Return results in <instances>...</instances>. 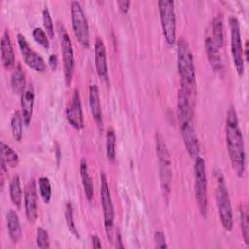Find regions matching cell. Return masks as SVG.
<instances>
[{
  "mask_svg": "<svg viewBox=\"0 0 249 249\" xmlns=\"http://www.w3.org/2000/svg\"><path fill=\"white\" fill-rule=\"evenodd\" d=\"M158 7L163 36L166 43L172 46L176 40V16L174 2L172 0H160L158 2Z\"/></svg>",
  "mask_w": 249,
  "mask_h": 249,
  "instance_id": "8992f818",
  "label": "cell"
},
{
  "mask_svg": "<svg viewBox=\"0 0 249 249\" xmlns=\"http://www.w3.org/2000/svg\"><path fill=\"white\" fill-rule=\"evenodd\" d=\"M38 186H39V192L42 199L44 200L45 203H49L52 196V188H51V183L49 178L45 176H41L38 179Z\"/></svg>",
  "mask_w": 249,
  "mask_h": 249,
  "instance_id": "f1b7e54d",
  "label": "cell"
},
{
  "mask_svg": "<svg viewBox=\"0 0 249 249\" xmlns=\"http://www.w3.org/2000/svg\"><path fill=\"white\" fill-rule=\"evenodd\" d=\"M64 215H65V221H66V225H67V228L69 230V231L75 235L76 237H79V232H78V230L75 226V223H74V218H73V207H72V204L71 202H67L65 204V212H64Z\"/></svg>",
  "mask_w": 249,
  "mask_h": 249,
  "instance_id": "f546056e",
  "label": "cell"
},
{
  "mask_svg": "<svg viewBox=\"0 0 249 249\" xmlns=\"http://www.w3.org/2000/svg\"><path fill=\"white\" fill-rule=\"evenodd\" d=\"M216 203L218 207L219 217L223 228L226 231H231L233 228V215L232 208L231 204V199L229 196V192L222 175L218 176L217 187L215 193Z\"/></svg>",
  "mask_w": 249,
  "mask_h": 249,
  "instance_id": "277c9868",
  "label": "cell"
},
{
  "mask_svg": "<svg viewBox=\"0 0 249 249\" xmlns=\"http://www.w3.org/2000/svg\"><path fill=\"white\" fill-rule=\"evenodd\" d=\"M71 21L76 39L84 48L89 47V30L84 10L78 1L71 2Z\"/></svg>",
  "mask_w": 249,
  "mask_h": 249,
  "instance_id": "9c48e42d",
  "label": "cell"
},
{
  "mask_svg": "<svg viewBox=\"0 0 249 249\" xmlns=\"http://www.w3.org/2000/svg\"><path fill=\"white\" fill-rule=\"evenodd\" d=\"M180 129L183 138L184 145L189 155L196 159L199 154V143L196 133L193 126V121H182L180 122Z\"/></svg>",
  "mask_w": 249,
  "mask_h": 249,
  "instance_id": "7c38bea8",
  "label": "cell"
},
{
  "mask_svg": "<svg viewBox=\"0 0 249 249\" xmlns=\"http://www.w3.org/2000/svg\"><path fill=\"white\" fill-rule=\"evenodd\" d=\"M32 36H33L34 41L37 44H39L41 47H43L46 50L49 49L50 42H49L48 34L41 27H35L32 31Z\"/></svg>",
  "mask_w": 249,
  "mask_h": 249,
  "instance_id": "4dcf8cb0",
  "label": "cell"
},
{
  "mask_svg": "<svg viewBox=\"0 0 249 249\" xmlns=\"http://www.w3.org/2000/svg\"><path fill=\"white\" fill-rule=\"evenodd\" d=\"M117 5H118L119 9L121 10V12L126 13L129 9L130 1H128V0H120V1H117Z\"/></svg>",
  "mask_w": 249,
  "mask_h": 249,
  "instance_id": "e575fe53",
  "label": "cell"
},
{
  "mask_svg": "<svg viewBox=\"0 0 249 249\" xmlns=\"http://www.w3.org/2000/svg\"><path fill=\"white\" fill-rule=\"evenodd\" d=\"M66 119L71 126H73L75 129L80 130L84 127L82 103L78 89H74L71 102L66 109Z\"/></svg>",
  "mask_w": 249,
  "mask_h": 249,
  "instance_id": "4fadbf2b",
  "label": "cell"
},
{
  "mask_svg": "<svg viewBox=\"0 0 249 249\" xmlns=\"http://www.w3.org/2000/svg\"><path fill=\"white\" fill-rule=\"evenodd\" d=\"M1 60L4 67L8 70L15 65V53L8 30L4 31L1 39Z\"/></svg>",
  "mask_w": 249,
  "mask_h": 249,
  "instance_id": "ac0fdd59",
  "label": "cell"
},
{
  "mask_svg": "<svg viewBox=\"0 0 249 249\" xmlns=\"http://www.w3.org/2000/svg\"><path fill=\"white\" fill-rule=\"evenodd\" d=\"M48 64L50 66V68L53 70V71H55L56 68H57V64H58V61H57V56L55 54H51L49 56V59H48Z\"/></svg>",
  "mask_w": 249,
  "mask_h": 249,
  "instance_id": "d590c367",
  "label": "cell"
},
{
  "mask_svg": "<svg viewBox=\"0 0 249 249\" xmlns=\"http://www.w3.org/2000/svg\"><path fill=\"white\" fill-rule=\"evenodd\" d=\"M24 208L27 220L35 223L38 218V195L36 184L33 180L29 181L24 192Z\"/></svg>",
  "mask_w": 249,
  "mask_h": 249,
  "instance_id": "5bb4252c",
  "label": "cell"
},
{
  "mask_svg": "<svg viewBox=\"0 0 249 249\" xmlns=\"http://www.w3.org/2000/svg\"><path fill=\"white\" fill-rule=\"evenodd\" d=\"M106 156L110 161L116 159V134L113 129H109L106 133Z\"/></svg>",
  "mask_w": 249,
  "mask_h": 249,
  "instance_id": "83f0119b",
  "label": "cell"
},
{
  "mask_svg": "<svg viewBox=\"0 0 249 249\" xmlns=\"http://www.w3.org/2000/svg\"><path fill=\"white\" fill-rule=\"evenodd\" d=\"M10 198L12 203L19 209L22 202V189L20 185V178L18 175H15L10 182Z\"/></svg>",
  "mask_w": 249,
  "mask_h": 249,
  "instance_id": "603a6c76",
  "label": "cell"
},
{
  "mask_svg": "<svg viewBox=\"0 0 249 249\" xmlns=\"http://www.w3.org/2000/svg\"><path fill=\"white\" fill-rule=\"evenodd\" d=\"M42 16H43V24H44L46 33L51 39H53L54 37V27H53V22L50 11L48 10L47 7L43 9Z\"/></svg>",
  "mask_w": 249,
  "mask_h": 249,
  "instance_id": "1f68e13d",
  "label": "cell"
},
{
  "mask_svg": "<svg viewBox=\"0 0 249 249\" xmlns=\"http://www.w3.org/2000/svg\"><path fill=\"white\" fill-rule=\"evenodd\" d=\"M59 34H60V46H61L62 62H63V74H64L65 83L67 86H69L72 82L74 67H75L74 50H73V45H72L70 36L63 25H59Z\"/></svg>",
  "mask_w": 249,
  "mask_h": 249,
  "instance_id": "30bf717a",
  "label": "cell"
},
{
  "mask_svg": "<svg viewBox=\"0 0 249 249\" xmlns=\"http://www.w3.org/2000/svg\"><path fill=\"white\" fill-rule=\"evenodd\" d=\"M195 195L200 215L205 218L207 213V178L205 161L201 157L195 159Z\"/></svg>",
  "mask_w": 249,
  "mask_h": 249,
  "instance_id": "3957f363",
  "label": "cell"
},
{
  "mask_svg": "<svg viewBox=\"0 0 249 249\" xmlns=\"http://www.w3.org/2000/svg\"><path fill=\"white\" fill-rule=\"evenodd\" d=\"M0 150H1V160L5 162L7 166L16 167L18 164L19 159L18 154L3 141H1Z\"/></svg>",
  "mask_w": 249,
  "mask_h": 249,
  "instance_id": "d4e9b609",
  "label": "cell"
},
{
  "mask_svg": "<svg viewBox=\"0 0 249 249\" xmlns=\"http://www.w3.org/2000/svg\"><path fill=\"white\" fill-rule=\"evenodd\" d=\"M89 108H90V113L92 115V118L94 119L98 127L102 129L103 121H102V111H101V104H100V98H99V90L95 84L89 87Z\"/></svg>",
  "mask_w": 249,
  "mask_h": 249,
  "instance_id": "e0dca14e",
  "label": "cell"
},
{
  "mask_svg": "<svg viewBox=\"0 0 249 249\" xmlns=\"http://www.w3.org/2000/svg\"><path fill=\"white\" fill-rule=\"evenodd\" d=\"M91 241H92V246L94 248H101V241L97 235H92Z\"/></svg>",
  "mask_w": 249,
  "mask_h": 249,
  "instance_id": "8d00e7d4",
  "label": "cell"
},
{
  "mask_svg": "<svg viewBox=\"0 0 249 249\" xmlns=\"http://www.w3.org/2000/svg\"><path fill=\"white\" fill-rule=\"evenodd\" d=\"M239 218H240V227L242 231V235L245 243L249 245V221H248V212L247 206L240 204L239 209Z\"/></svg>",
  "mask_w": 249,
  "mask_h": 249,
  "instance_id": "4316f807",
  "label": "cell"
},
{
  "mask_svg": "<svg viewBox=\"0 0 249 249\" xmlns=\"http://www.w3.org/2000/svg\"><path fill=\"white\" fill-rule=\"evenodd\" d=\"M154 239H155L156 247H158V248H166L167 247L165 235L162 231H156L154 234Z\"/></svg>",
  "mask_w": 249,
  "mask_h": 249,
  "instance_id": "836d02e7",
  "label": "cell"
},
{
  "mask_svg": "<svg viewBox=\"0 0 249 249\" xmlns=\"http://www.w3.org/2000/svg\"><path fill=\"white\" fill-rule=\"evenodd\" d=\"M212 40L214 44L220 49L224 44V32H223V17L222 14H218L214 17L211 23Z\"/></svg>",
  "mask_w": 249,
  "mask_h": 249,
  "instance_id": "cb8c5ba5",
  "label": "cell"
},
{
  "mask_svg": "<svg viewBox=\"0 0 249 249\" xmlns=\"http://www.w3.org/2000/svg\"><path fill=\"white\" fill-rule=\"evenodd\" d=\"M94 63L98 77L108 83L109 75L106 57V48L103 40L100 37H96L94 41Z\"/></svg>",
  "mask_w": 249,
  "mask_h": 249,
  "instance_id": "9a60e30c",
  "label": "cell"
},
{
  "mask_svg": "<svg viewBox=\"0 0 249 249\" xmlns=\"http://www.w3.org/2000/svg\"><path fill=\"white\" fill-rule=\"evenodd\" d=\"M156 150L159 160L160 166V179L162 191L165 194H168L170 190V183L172 177L171 171V159L170 154L167 149L164 138L160 135V133H157L156 135Z\"/></svg>",
  "mask_w": 249,
  "mask_h": 249,
  "instance_id": "5b68a950",
  "label": "cell"
},
{
  "mask_svg": "<svg viewBox=\"0 0 249 249\" xmlns=\"http://www.w3.org/2000/svg\"><path fill=\"white\" fill-rule=\"evenodd\" d=\"M80 176H81V180H82L86 197L90 202L93 197V185H92L91 177L89 174L87 161L84 158L80 161Z\"/></svg>",
  "mask_w": 249,
  "mask_h": 249,
  "instance_id": "44dd1931",
  "label": "cell"
},
{
  "mask_svg": "<svg viewBox=\"0 0 249 249\" xmlns=\"http://www.w3.org/2000/svg\"><path fill=\"white\" fill-rule=\"evenodd\" d=\"M226 143L231 166L238 177L245 172V147L238 118L233 105H231L226 118Z\"/></svg>",
  "mask_w": 249,
  "mask_h": 249,
  "instance_id": "6da1fadb",
  "label": "cell"
},
{
  "mask_svg": "<svg viewBox=\"0 0 249 249\" xmlns=\"http://www.w3.org/2000/svg\"><path fill=\"white\" fill-rule=\"evenodd\" d=\"M23 120L22 116L18 111L14 112L11 118V130L13 138L16 141H20L22 138V127H23Z\"/></svg>",
  "mask_w": 249,
  "mask_h": 249,
  "instance_id": "484cf974",
  "label": "cell"
},
{
  "mask_svg": "<svg viewBox=\"0 0 249 249\" xmlns=\"http://www.w3.org/2000/svg\"><path fill=\"white\" fill-rule=\"evenodd\" d=\"M36 241H37V246L39 248H49L50 247V238H49L47 230H45L42 227H39L37 229Z\"/></svg>",
  "mask_w": 249,
  "mask_h": 249,
  "instance_id": "d6a6232c",
  "label": "cell"
},
{
  "mask_svg": "<svg viewBox=\"0 0 249 249\" xmlns=\"http://www.w3.org/2000/svg\"><path fill=\"white\" fill-rule=\"evenodd\" d=\"M11 88L16 94H21L25 89V76L21 69V66L18 64L11 75Z\"/></svg>",
  "mask_w": 249,
  "mask_h": 249,
  "instance_id": "7402d4cb",
  "label": "cell"
},
{
  "mask_svg": "<svg viewBox=\"0 0 249 249\" xmlns=\"http://www.w3.org/2000/svg\"><path fill=\"white\" fill-rule=\"evenodd\" d=\"M34 100H35V92L34 87L32 84L26 86L23 92L20 94V106H21V116L25 125H28L32 114H33V107H34Z\"/></svg>",
  "mask_w": 249,
  "mask_h": 249,
  "instance_id": "2e32d148",
  "label": "cell"
},
{
  "mask_svg": "<svg viewBox=\"0 0 249 249\" xmlns=\"http://www.w3.org/2000/svg\"><path fill=\"white\" fill-rule=\"evenodd\" d=\"M100 197H101V205L103 211L104 218V228L106 231V235L108 240L113 243V231H114V205L112 202L111 193L109 189V185L107 182L106 175L101 172L100 173Z\"/></svg>",
  "mask_w": 249,
  "mask_h": 249,
  "instance_id": "52a82bcc",
  "label": "cell"
},
{
  "mask_svg": "<svg viewBox=\"0 0 249 249\" xmlns=\"http://www.w3.org/2000/svg\"><path fill=\"white\" fill-rule=\"evenodd\" d=\"M205 50L212 68L217 72H221L223 70L222 58L220 55L219 48L214 44L211 36H207L205 38Z\"/></svg>",
  "mask_w": 249,
  "mask_h": 249,
  "instance_id": "ffe728a7",
  "label": "cell"
},
{
  "mask_svg": "<svg viewBox=\"0 0 249 249\" xmlns=\"http://www.w3.org/2000/svg\"><path fill=\"white\" fill-rule=\"evenodd\" d=\"M177 69L181 79V89L194 104L196 97V71L189 44L181 38L177 45Z\"/></svg>",
  "mask_w": 249,
  "mask_h": 249,
  "instance_id": "7a4b0ae2",
  "label": "cell"
},
{
  "mask_svg": "<svg viewBox=\"0 0 249 249\" xmlns=\"http://www.w3.org/2000/svg\"><path fill=\"white\" fill-rule=\"evenodd\" d=\"M17 40H18V48L20 50L22 58L24 60V62L33 70H35L36 72H45L47 69V65L45 60L43 59V57L41 55H39L27 43L25 37L20 34L18 33L17 35Z\"/></svg>",
  "mask_w": 249,
  "mask_h": 249,
  "instance_id": "8fae6325",
  "label": "cell"
},
{
  "mask_svg": "<svg viewBox=\"0 0 249 249\" xmlns=\"http://www.w3.org/2000/svg\"><path fill=\"white\" fill-rule=\"evenodd\" d=\"M229 26L231 31V52L235 69L239 76L244 73V56H243V45L241 40L240 25L236 17H229Z\"/></svg>",
  "mask_w": 249,
  "mask_h": 249,
  "instance_id": "ba28073f",
  "label": "cell"
},
{
  "mask_svg": "<svg viewBox=\"0 0 249 249\" xmlns=\"http://www.w3.org/2000/svg\"><path fill=\"white\" fill-rule=\"evenodd\" d=\"M6 220H7L8 233H9V236H10L11 240L14 243L18 242V240L21 237L22 230H21V226H20L18 216L16 213V211L10 209L6 214Z\"/></svg>",
  "mask_w": 249,
  "mask_h": 249,
  "instance_id": "d6986e66",
  "label": "cell"
}]
</instances>
